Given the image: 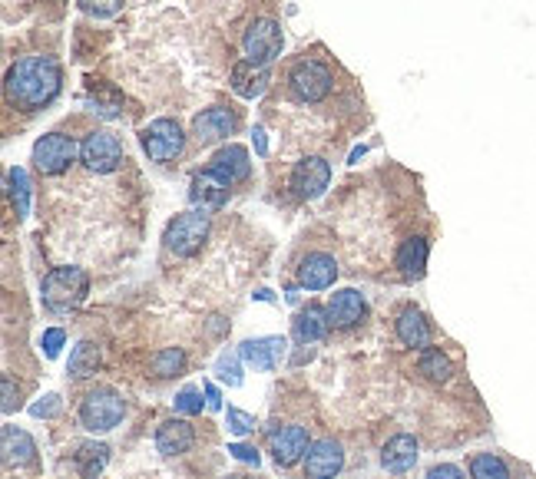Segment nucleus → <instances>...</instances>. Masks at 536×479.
<instances>
[{"mask_svg": "<svg viewBox=\"0 0 536 479\" xmlns=\"http://www.w3.org/2000/svg\"><path fill=\"white\" fill-rule=\"evenodd\" d=\"M63 70L53 57H24L7 70V103L24 113L44 110V106L60 93Z\"/></svg>", "mask_w": 536, "mask_h": 479, "instance_id": "obj_1", "label": "nucleus"}, {"mask_svg": "<svg viewBox=\"0 0 536 479\" xmlns=\"http://www.w3.org/2000/svg\"><path fill=\"white\" fill-rule=\"evenodd\" d=\"M123 417H126V404L113 387L90 390L80 404V423L90 433H110L113 427H120Z\"/></svg>", "mask_w": 536, "mask_h": 479, "instance_id": "obj_2", "label": "nucleus"}, {"mask_svg": "<svg viewBox=\"0 0 536 479\" xmlns=\"http://www.w3.org/2000/svg\"><path fill=\"white\" fill-rule=\"evenodd\" d=\"M90 275L83 268H53L44 278V301L50 311H70L87 298Z\"/></svg>", "mask_w": 536, "mask_h": 479, "instance_id": "obj_3", "label": "nucleus"}, {"mask_svg": "<svg viewBox=\"0 0 536 479\" xmlns=\"http://www.w3.org/2000/svg\"><path fill=\"white\" fill-rule=\"evenodd\" d=\"M331 83H335V76L315 57L295 60V67L288 70V90L298 103H321L331 93Z\"/></svg>", "mask_w": 536, "mask_h": 479, "instance_id": "obj_4", "label": "nucleus"}, {"mask_svg": "<svg viewBox=\"0 0 536 479\" xmlns=\"http://www.w3.org/2000/svg\"><path fill=\"white\" fill-rule=\"evenodd\" d=\"M206 238H209V215L196 209V212L176 215L166 228L163 242L176 258H192L202 245H206Z\"/></svg>", "mask_w": 536, "mask_h": 479, "instance_id": "obj_5", "label": "nucleus"}, {"mask_svg": "<svg viewBox=\"0 0 536 479\" xmlns=\"http://www.w3.org/2000/svg\"><path fill=\"white\" fill-rule=\"evenodd\" d=\"M139 143H143L146 156L153 162H173L176 156H182V149H186V136H182V126L176 119H153V123L143 129Z\"/></svg>", "mask_w": 536, "mask_h": 479, "instance_id": "obj_6", "label": "nucleus"}, {"mask_svg": "<svg viewBox=\"0 0 536 479\" xmlns=\"http://www.w3.org/2000/svg\"><path fill=\"white\" fill-rule=\"evenodd\" d=\"M80 159H83V166H87L90 172H100V176H106V172L120 169V162L126 159V152H123V143L113 133H106V129H96V133H90L87 139H83Z\"/></svg>", "mask_w": 536, "mask_h": 479, "instance_id": "obj_7", "label": "nucleus"}, {"mask_svg": "<svg viewBox=\"0 0 536 479\" xmlns=\"http://www.w3.org/2000/svg\"><path fill=\"white\" fill-rule=\"evenodd\" d=\"M282 27L275 24L272 17H259L252 20L249 30L242 37V50L252 63H272L278 53H282Z\"/></svg>", "mask_w": 536, "mask_h": 479, "instance_id": "obj_8", "label": "nucleus"}, {"mask_svg": "<svg viewBox=\"0 0 536 479\" xmlns=\"http://www.w3.org/2000/svg\"><path fill=\"white\" fill-rule=\"evenodd\" d=\"M77 159V143L63 133H50L34 146V166L44 176H60L70 169V162Z\"/></svg>", "mask_w": 536, "mask_h": 479, "instance_id": "obj_9", "label": "nucleus"}, {"mask_svg": "<svg viewBox=\"0 0 536 479\" xmlns=\"http://www.w3.org/2000/svg\"><path fill=\"white\" fill-rule=\"evenodd\" d=\"M345 466V450H341L338 440H318L308 446L305 453V479H335Z\"/></svg>", "mask_w": 536, "mask_h": 479, "instance_id": "obj_10", "label": "nucleus"}, {"mask_svg": "<svg viewBox=\"0 0 536 479\" xmlns=\"http://www.w3.org/2000/svg\"><path fill=\"white\" fill-rule=\"evenodd\" d=\"M229 189L232 185L225 182L222 176H216L212 169H202L192 176V185H189V199L196 205L199 212H216L222 209L225 202H229Z\"/></svg>", "mask_w": 536, "mask_h": 479, "instance_id": "obj_11", "label": "nucleus"}, {"mask_svg": "<svg viewBox=\"0 0 536 479\" xmlns=\"http://www.w3.org/2000/svg\"><path fill=\"white\" fill-rule=\"evenodd\" d=\"M328 182H331V166L318 156H308L292 169V192L298 199H318L328 189Z\"/></svg>", "mask_w": 536, "mask_h": 479, "instance_id": "obj_12", "label": "nucleus"}, {"mask_svg": "<svg viewBox=\"0 0 536 479\" xmlns=\"http://www.w3.org/2000/svg\"><path fill=\"white\" fill-rule=\"evenodd\" d=\"M308 446H312V443H308V430L298 427V423L275 430L272 437H268V450H272V456H275L278 466L298 463V460H302V456L308 453Z\"/></svg>", "mask_w": 536, "mask_h": 479, "instance_id": "obj_13", "label": "nucleus"}, {"mask_svg": "<svg viewBox=\"0 0 536 479\" xmlns=\"http://www.w3.org/2000/svg\"><path fill=\"white\" fill-rule=\"evenodd\" d=\"M364 314H368V304H364V295L355 288H345V291H335L328 301V321L331 328H355V324L364 321Z\"/></svg>", "mask_w": 536, "mask_h": 479, "instance_id": "obj_14", "label": "nucleus"}, {"mask_svg": "<svg viewBox=\"0 0 536 479\" xmlns=\"http://www.w3.org/2000/svg\"><path fill=\"white\" fill-rule=\"evenodd\" d=\"M235 126H239V119L225 110V106H212V110H202L192 119V136H196L202 146H209V143H216V139H229L235 133Z\"/></svg>", "mask_w": 536, "mask_h": 479, "instance_id": "obj_15", "label": "nucleus"}, {"mask_svg": "<svg viewBox=\"0 0 536 479\" xmlns=\"http://www.w3.org/2000/svg\"><path fill=\"white\" fill-rule=\"evenodd\" d=\"M335 278H338V265L328 252H308L302 258V265H298V281L308 291H325L335 285Z\"/></svg>", "mask_w": 536, "mask_h": 479, "instance_id": "obj_16", "label": "nucleus"}, {"mask_svg": "<svg viewBox=\"0 0 536 479\" xmlns=\"http://www.w3.org/2000/svg\"><path fill=\"white\" fill-rule=\"evenodd\" d=\"M285 351H288L285 337H259V341H245L239 347V357L255 370H275L285 361Z\"/></svg>", "mask_w": 536, "mask_h": 479, "instance_id": "obj_17", "label": "nucleus"}, {"mask_svg": "<svg viewBox=\"0 0 536 479\" xmlns=\"http://www.w3.org/2000/svg\"><path fill=\"white\" fill-rule=\"evenodd\" d=\"M268 80H272V70L268 63H252V60H242L232 67V90L242 96V100H255L268 90Z\"/></svg>", "mask_w": 536, "mask_h": 479, "instance_id": "obj_18", "label": "nucleus"}, {"mask_svg": "<svg viewBox=\"0 0 536 479\" xmlns=\"http://www.w3.org/2000/svg\"><path fill=\"white\" fill-rule=\"evenodd\" d=\"M209 169L216 172V176H222L229 185H235V182L249 179L252 162H249V152H245V146H235L232 143V146H225V149L216 152V156H212Z\"/></svg>", "mask_w": 536, "mask_h": 479, "instance_id": "obj_19", "label": "nucleus"}, {"mask_svg": "<svg viewBox=\"0 0 536 479\" xmlns=\"http://www.w3.org/2000/svg\"><path fill=\"white\" fill-rule=\"evenodd\" d=\"M427 255H431V245H427V238L414 235V238H407V242H401L394 265H398V271H401L407 281H421L424 271H427Z\"/></svg>", "mask_w": 536, "mask_h": 479, "instance_id": "obj_20", "label": "nucleus"}, {"mask_svg": "<svg viewBox=\"0 0 536 479\" xmlns=\"http://www.w3.org/2000/svg\"><path fill=\"white\" fill-rule=\"evenodd\" d=\"M381 463L388 473H407L417 463V440L411 437V433H398V437H391L381 450Z\"/></svg>", "mask_w": 536, "mask_h": 479, "instance_id": "obj_21", "label": "nucleus"}, {"mask_svg": "<svg viewBox=\"0 0 536 479\" xmlns=\"http://www.w3.org/2000/svg\"><path fill=\"white\" fill-rule=\"evenodd\" d=\"M192 443H196V430H192V423L186 420H166L163 427L156 430V450L166 456L186 453Z\"/></svg>", "mask_w": 536, "mask_h": 479, "instance_id": "obj_22", "label": "nucleus"}, {"mask_svg": "<svg viewBox=\"0 0 536 479\" xmlns=\"http://www.w3.org/2000/svg\"><path fill=\"white\" fill-rule=\"evenodd\" d=\"M394 328H398V337L404 347H427L431 344V324L424 321V314L417 308H404L398 314V321H394Z\"/></svg>", "mask_w": 536, "mask_h": 479, "instance_id": "obj_23", "label": "nucleus"}, {"mask_svg": "<svg viewBox=\"0 0 536 479\" xmlns=\"http://www.w3.org/2000/svg\"><path fill=\"white\" fill-rule=\"evenodd\" d=\"M331 328V321H328V311L325 308H318V304H308V308L298 311V318H295V337L302 344H315L321 341V337L328 334Z\"/></svg>", "mask_w": 536, "mask_h": 479, "instance_id": "obj_24", "label": "nucleus"}, {"mask_svg": "<svg viewBox=\"0 0 536 479\" xmlns=\"http://www.w3.org/2000/svg\"><path fill=\"white\" fill-rule=\"evenodd\" d=\"M4 460L7 466H27L37 460V443L30 440V433L17 427H4Z\"/></svg>", "mask_w": 536, "mask_h": 479, "instance_id": "obj_25", "label": "nucleus"}, {"mask_svg": "<svg viewBox=\"0 0 536 479\" xmlns=\"http://www.w3.org/2000/svg\"><path fill=\"white\" fill-rule=\"evenodd\" d=\"M417 370L434 380V384H447L450 374H454V364H450V357L444 351H437V347H427V351L421 354V361H417Z\"/></svg>", "mask_w": 536, "mask_h": 479, "instance_id": "obj_26", "label": "nucleus"}, {"mask_svg": "<svg viewBox=\"0 0 536 479\" xmlns=\"http://www.w3.org/2000/svg\"><path fill=\"white\" fill-rule=\"evenodd\" d=\"M100 347H96L93 341H83L73 347V354H70V374L77 377V380H87L90 374H96V367H100Z\"/></svg>", "mask_w": 536, "mask_h": 479, "instance_id": "obj_27", "label": "nucleus"}, {"mask_svg": "<svg viewBox=\"0 0 536 479\" xmlns=\"http://www.w3.org/2000/svg\"><path fill=\"white\" fill-rule=\"evenodd\" d=\"M470 476L474 479H510V466L497 453H477L470 456Z\"/></svg>", "mask_w": 536, "mask_h": 479, "instance_id": "obj_28", "label": "nucleus"}, {"mask_svg": "<svg viewBox=\"0 0 536 479\" xmlns=\"http://www.w3.org/2000/svg\"><path fill=\"white\" fill-rule=\"evenodd\" d=\"M106 460H110V446H103V443H87V446H80V453H77L83 479H96V473L103 470Z\"/></svg>", "mask_w": 536, "mask_h": 479, "instance_id": "obj_29", "label": "nucleus"}, {"mask_svg": "<svg viewBox=\"0 0 536 479\" xmlns=\"http://www.w3.org/2000/svg\"><path fill=\"white\" fill-rule=\"evenodd\" d=\"M7 189H10V202H14L17 219H24L30 212V182L24 169H10L7 172Z\"/></svg>", "mask_w": 536, "mask_h": 479, "instance_id": "obj_30", "label": "nucleus"}, {"mask_svg": "<svg viewBox=\"0 0 536 479\" xmlns=\"http://www.w3.org/2000/svg\"><path fill=\"white\" fill-rule=\"evenodd\" d=\"M153 367H156V374H159V377H176L179 370L186 367V354H182L179 347H166V351H159V354H156Z\"/></svg>", "mask_w": 536, "mask_h": 479, "instance_id": "obj_31", "label": "nucleus"}, {"mask_svg": "<svg viewBox=\"0 0 536 479\" xmlns=\"http://www.w3.org/2000/svg\"><path fill=\"white\" fill-rule=\"evenodd\" d=\"M176 410L179 413H189V417H196V413H202V390L199 387H182L176 394Z\"/></svg>", "mask_w": 536, "mask_h": 479, "instance_id": "obj_32", "label": "nucleus"}, {"mask_svg": "<svg viewBox=\"0 0 536 479\" xmlns=\"http://www.w3.org/2000/svg\"><path fill=\"white\" fill-rule=\"evenodd\" d=\"M77 4L93 17H113V14H120L126 0H77Z\"/></svg>", "mask_w": 536, "mask_h": 479, "instance_id": "obj_33", "label": "nucleus"}, {"mask_svg": "<svg viewBox=\"0 0 536 479\" xmlns=\"http://www.w3.org/2000/svg\"><path fill=\"white\" fill-rule=\"evenodd\" d=\"M225 420H229V430L239 433V437H245V433L255 430V417H252V413L239 410V407H229V410H225Z\"/></svg>", "mask_w": 536, "mask_h": 479, "instance_id": "obj_34", "label": "nucleus"}, {"mask_svg": "<svg viewBox=\"0 0 536 479\" xmlns=\"http://www.w3.org/2000/svg\"><path fill=\"white\" fill-rule=\"evenodd\" d=\"M219 377L225 380V384H232V387H239L242 384V374H239V361L235 357H219Z\"/></svg>", "mask_w": 536, "mask_h": 479, "instance_id": "obj_35", "label": "nucleus"}, {"mask_svg": "<svg viewBox=\"0 0 536 479\" xmlns=\"http://www.w3.org/2000/svg\"><path fill=\"white\" fill-rule=\"evenodd\" d=\"M63 341H67V331H60V328L44 331V351H47V357H57L60 347H63Z\"/></svg>", "mask_w": 536, "mask_h": 479, "instance_id": "obj_36", "label": "nucleus"}, {"mask_svg": "<svg viewBox=\"0 0 536 479\" xmlns=\"http://www.w3.org/2000/svg\"><path fill=\"white\" fill-rule=\"evenodd\" d=\"M427 479H467V476H464V470H460V466L441 463V466H431V470H427Z\"/></svg>", "mask_w": 536, "mask_h": 479, "instance_id": "obj_37", "label": "nucleus"}, {"mask_svg": "<svg viewBox=\"0 0 536 479\" xmlns=\"http://www.w3.org/2000/svg\"><path fill=\"white\" fill-rule=\"evenodd\" d=\"M229 453L235 456V460L259 466V450H255V446H249V443H232V446H229Z\"/></svg>", "mask_w": 536, "mask_h": 479, "instance_id": "obj_38", "label": "nucleus"}, {"mask_svg": "<svg viewBox=\"0 0 536 479\" xmlns=\"http://www.w3.org/2000/svg\"><path fill=\"white\" fill-rule=\"evenodd\" d=\"M17 407V394H14V380H10V374L4 377V410L10 413Z\"/></svg>", "mask_w": 536, "mask_h": 479, "instance_id": "obj_39", "label": "nucleus"}, {"mask_svg": "<svg viewBox=\"0 0 536 479\" xmlns=\"http://www.w3.org/2000/svg\"><path fill=\"white\" fill-rule=\"evenodd\" d=\"M60 404H57V397H47V404H37L34 407V417H50L53 410H57Z\"/></svg>", "mask_w": 536, "mask_h": 479, "instance_id": "obj_40", "label": "nucleus"}, {"mask_svg": "<svg viewBox=\"0 0 536 479\" xmlns=\"http://www.w3.org/2000/svg\"><path fill=\"white\" fill-rule=\"evenodd\" d=\"M206 397H209V407H212V410H216V407L222 404V397H219V390H216V387H212V384H206Z\"/></svg>", "mask_w": 536, "mask_h": 479, "instance_id": "obj_41", "label": "nucleus"}, {"mask_svg": "<svg viewBox=\"0 0 536 479\" xmlns=\"http://www.w3.org/2000/svg\"><path fill=\"white\" fill-rule=\"evenodd\" d=\"M255 149H259L262 156H265V149H268V143H265V133H262V129H255Z\"/></svg>", "mask_w": 536, "mask_h": 479, "instance_id": "obj_42", "label": "nucleus"}]
</instances>
